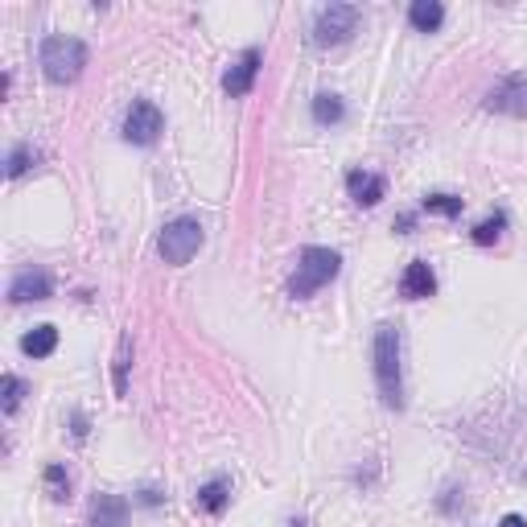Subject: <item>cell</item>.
<instances>
[{
	"label": "cell",
	"mask_w": 527,
	"mask_h": 527,
	"mask_svg": "<svg viewBox=\"0 0 527 527\" xmlns=\"http://www.w3.org/2000/svg\"><path fill=\"white\" fill-rule=\"evenodd\" d=\"M33 165H38V153H33L29 145H13L9 149V161H5V173H9V178H25Z\"/></svg>",
	"instance_id": "cell-19"
},
{
	"label": "cell",
	"mask_w": 527,
	"mask_h": 527,
	"mask_svg": "<svg viewBox=\"0 0 527 527\" xmlns=\"http://www.w3.org/2000/svg\"><path fill=\"white\" fill-rule=\"evenodd\" d=\"M445 21V5L441 0H412V9H408V25L420 29V33H437Z\"/></svg>",
	"instance_id": "cell-14"
},
{
	"label": "cell",
	"mask_w": 527,
	"mask_h": 527,
	"mask_svg": "<svg viewBox=\"0 0 527 527\" xmlns=\"http://www.w3.org/2000/svg\"><path fill=\"white\" fill-rule=\"evenodd\" d=\"M486 112H499V116H527V75H511V79H503L499 87H490Z\"/></svg>",
	"instance_id": "cell-7"
},
{
	"label": "cell",
	"mask_w": 527,
	"mask_h": 527,
	"mask_svg": "<svg viewBox=\"0 0 527 527\" xmlns=\"http://www.w3.org/2000/svg\"><path fill=\"white\" fill-rule=\"evenodd\" d=\"M400 293H404L408 301H425V297L437 293V276H433L429 260H412V264L404 268V276H400Z\"/></svg>",
	"instance_id": "cell-10"
},
{
	"label": "cell",
	"mask_w": 527,
	"mask_h": 527,
	"mask_svg": "<svg viewBox=\"0 0 527 527\" xmlns=\"http://www.w3.org/2000/svg\"><path fill=\"white\" fill-rule=\"evenodd\" d=\"M46 495L54 503L70 499V474H66V466H46Z\"/></svg>",
	"instance_id": "cell-20"
},
{
	"label": "cell",
	"mask_w": 527,
	"mask_h": 527,
	"mask_svg": "<svg viewBox=\"0 0 527 527\" xmlns=\"http://www.w3.org/2000/svg\"><path fill=\"white\" fill-rule=\"evenodd\" d=\"M165 132V116H161V108L153 99H136L132 108H128V116H124V140L128 145H157V136Z\"/></svg>",
	"instance_id": "cell-6"
},
{
	"label": "cell",
	"mask_w": 527,
	"mask_h": 527,
	"mask_svg": "<svg viewBox=\"0 0 527 527\" xmlns=\"http://www.w3.org/2000/svg\"><path fill=\"white\" fill-rule=\"evenodd\" d=\"M136 499H140V503H145V507H161V495H157V490H153V486H145V490H136Z\"/></svg>",
	"instance_id": "cell-23"
},
{
	"label": "cell",
	"mask_w": 527,
	"mask_h": 527,
	"mask_svg": "<svg viewBox=\"0 0 527 527\" xmlns=\"http://www.w3.org/2000/svg\"><path fill=\"white\" fill-rule=\"evenodd\" d=\"M128 363H132V338L124 334L120 346H116V396L128 392Z\"/></svg>",
	"instance_id": "cell-22"
},
{
	"label": "cell",
	"mask_w": 527,
	"mask_h": 527,
	"mask_svg": "<svg viewBox=\"0 0 527 527\" xmlns=\"http://www.w3.org/2000/svg\"><path fill=\"white\" fill-rule=\"evenodd\" d=\"M54 346H58V330L54 326H33L25 338H21V350L29 359H46L54 355Z\"/></svg>",
	"instance_id": "cell-15"
},
{
	"label": "cell",
	"mask_w": 527,
	"mask_h": 527,
	"mask_svg": "<svg viewBox=\"0 0 527 527\" xmlns=\"http://www.w3.org/2000/svg\"><path fill=\"white\" fill-rule=\"evenodd\" d=\"M25 392H29V383H25V379H17V375H5V379H0V396H5V412H9V416L21 408Z\"/></svg>",
	"instance_id": "cell-21"
},
{
	"label": "cell",
	"mask_w": 527,
	"mask_h": 527,
	"mask_svg": "<svg viewBox=\"0 0 527 527\" xmlns=\"http://www.w3.org/2000/svg\"><path fill=\"white\" fill-rule=\"evenodd\" d=\"M400 350H404L400 326H392V322L375 326V383H379V400L388 404L392 412L404 408V367H400Z\"/></svg>",
	"instance_id": "cell-1"
},
{
	"label": "cell",
	"mask_w": 527,
	"mask_h": 527,
	"mask_svg": "<svg viewBox=\"0 0 527 527\" xmlns=\"http://www.w3.org/2000/svg\"><path fill=\"white\" fill-rule=\"evenodd\" d=\"M503 231H507V215H503V210H495V215L482 219V223L474 227V243H478V248H490V243L503 239Z\"/></svg>",
	"instance_id": "cell-16"
},
{
	"label": "cell",
	"mask_w": 527,
	"mask_h": 527,
	"mask_svg": "<svg viewBox=\"0 0 527 527\" xmlns=\"http://www.w3.org/2000/svg\"><path fill=\"white\" fill-rule=\"evenodd\" d=\"M499 527H527V519H523V515H503Z\"/></svg>",
	"instance_id": "cell-24"
},
{
	"label": "cell",
	"mask_w": 527,
	"mask_h": 527,
	"mask_svg": "<svg viewBox=\"0 0 527 527\" xmlns=\"http://www.w3.org/2000/svg\"><path fill=\"white\" fill-rule=\"evenodd\" d=\"M359 9L355 5H326L318 13V21H313V46H342L355 38L359 29Z\"/></svg>",
	"instance_id": "cell-5"
},
{
	"label": "cell",
	"mask_w": 527,
	"mask_h": 527,
	"mask_svg": "<svg viewBox=\"0 0 527 527\" xmlns=\"http://www.w3.org/2000/svg\"><path fill=\"white\" fill-rule=\"evenodd\" d=\"M202 243H206L202 223H198V219H190V215H182V219H169V223L161 227L157 252H161V260H165V264L182 268V264H190V260L198 256Z\"/></svg>",
	"instance_id": "cell-4"
},
{
	"label": "cell",
	"mask_w": 527,
	"mask_h": 527,
	"mask_svg": "<svg viewBox=\"0 0 527 527\" xmlns=\"http://www.w3.org/2000/svg\"><path fill=\"white\" fill-rule=\"evenodd\" d=\"M289 527H309V523H305V519H293V523H289Z\"/></svg>",
	"instance_id": "cell-27"
},
{
	"label": "cell",
	"mask_w": 527,
	"mask_h": 527,
	"mask_svg": "<svg viewBox=\"0 0 527 527\" xmlns=\"http://www.w3.org/2000/svg\"><path fill=\"white\" fill-rule=\"evenodd\" d=\"M42 70L50 83H75L87 66V46L79 38H66V33H54V38L42 42V54H38Z\"/></svg>",
	"instance_id": "cell-3"
},
{
	"label": "cell",
	"mask_w": 527,
	"mask_h": 527,
	"mask_svg": "<svg viewBox=\"0 0 527 527\" xmlns=\"http://www.w3.org/2000/svg\"><path fill=\"white\" fill-rule=\"evenodd\" d=\"M75 437H79V441L87 437V420H83V416H75Z\"/></svg>",
	"instance_id": "cell-26"
},
{
	"label": "cell",
	"mask_w": 527,
	"mask_h": 527,
	"mask_svg": "<svg viewBox=\"0 0 527 527\" xmlns=\"http://www.w3.org/2000/svg\"><path fill=\"white\" fill-rule=\"evenodd\" d=\"M420 210H429V215H445V219H458L462 215V198L458 194H425Z\"/></svg>",
	"instance_id": "cell-18"
},
{
	"label": "cell",
	"mask_w": 527,
	"mask_h": 527,
	"mask_svg": "<svg viewBox=\"0 0 527 527\" xmlns=\"http://www.w3.org/2000/svg\"><path fill=\"white\" fill-rule=\"evenodd\" d=\"M346 116V103L338 99V95H318V99H313V120H318V124H338Z\"/></svg>",
	"instance_id": "cell-17"
},
{
	"label": "cell",
	"mask_w": 527,
	"mask_h": 527,
	"mask_svg": "<svg viewBox=\"0 0 527 527\" xmlns=\"http://www.w3.org/2000/svg\"><path fill=\"white\" fill-rule=\"evenodd\" d=\"M338 272H342V256L338 252H330V248H301L297 272L289 276V297L293 301H309L318 289H326Z\"/></svg>",
	"instance_id": "cell-2"
},
{
	"label": "cell",
	"mask_w": 527,
	"mask_h": 527,
	"mask_svg": "<svg viewBox=\"0 0 527 527\" xmlns=\"http://www.w3.org/2000/svg\"><path fill=\"white\" fill-rule=\"evenodd\" d=\"M396 227H400V231H404V235H408V231H412V227H416V215H400V219H396Z\"/></svg>",
	"instance_id": "cell-25"
},
{
	"label": "cell",
	"mask_w": 527,
	"mask_h": 527,
	"mask_svg": "<svg viewBox=\"0 0 527 527\" xmlns=\"http://www.w3.org/2000/svg\"><path fill=\"white\" fill-rule=\"evenodd\" d=\"M194 503H198L206 515H223V507L231 503V482H227V478H210V482H202V486H198V495H194Z\"/></svg>",
	"instance_id": "cell-13"
},
{
	"label": "cell",
	"mask_w": 527,
	"mask_h": 527,
	"mask_svg": "<svg viewBox=\"0 0 527 527\" xmlns=\"http://www.w3.org/2000/svg\"><path fill=\"white\" fill-rule=\"evenodd\" d=\"M124 523H128V499L124 495H95L91 527H124Z\"/></svg>",
	"instance_id": "cell-12"
},
{
	"label": "cell",
	"mask_w": 527,
	"mask_h": 527,
	"mask_svg": "<svg viewBox=\"0 0 527 527\" xmlns=\"http://www.w3.org/2000/svg\"><path fill=\"white\" fill-rule=\"evenodd\" d=\"M346 190L359 206H375L383 194H388V182L379 178V173H367V169H350L346 173Z\"/></svg>",
	"instance_id": "cell-11"
},
{
	"label": "cell",
	"mask_w": 527,
	"mask_h": 527,
	"mask_svg": "<svg viewBox=\"0 0 527 527\" xmlns=\"http://www.w3.org/2000/svg\"><path fill=\"white\" fill-rule=\"evenodd\" d=\"M54 297V280L46 268H25L9 280V301L13 305H29V301H50Z\"/></svg>",
	"instance_id": "cell-8"
},
{
	"label": "cell",
	"mask_w": 527,
	"mask_h": 527,
	"mask_svg": "<svg viewBox=\"0 0 527 527\" xmlns=\"http://www.w3.org/2000/svg\"><path fill=\"white\" fill-rule=\"evenodd\" d=\"M260 62H264V54L252 46V50H243L239 58H235V66L223 75V91L231 95V99H243V95H252V87H256V75H260Z\"/></svg>",
	"instance_id": "cell-9"
}]
</instances>
